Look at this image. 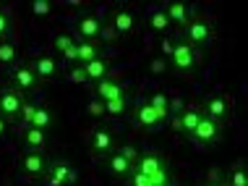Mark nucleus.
<instances>
[{
  "label": "nucleus",
  "mask_w": 248,
  "mask_h": 186,
  "mask_svg": "<svg viewBox=\"0 0 248 186\" xmlns=\"http://www.w3.org/2000/svg\"><path fill=\"white\" fill-rule=\"evenodd\" d=\"M18 170H21V176L29 178V181H39V178L47 176L50 160H47L45 152H24V155L18 157Z\"/></svg>",
  "instance_id": "obj_1"
},
{
  "label": "nucleus",
  "mask_w": 248,
  "mask_h": 186,
  "mask_svg": "<svg viewBox=\"0 0 248 186\" xmlns=\"http://www.w3.org/2000/svg\"><path fill=\"white\" fill-rule=\"evenodd\" d=\"M24 95L21 92H16L13 87H5L0 89V118H3L5 123H16L21 121V108H24Z\"/></svg>",
  "instance_id": "obj_2"
},
{
  "label": "nucleus",
  "mask_w": 248,
  "mask_h": 186,
  "mask_svg": "<svg viewBox=\"0 0 248 186\" xmlns=\"http://www.w3.org/2000/svg\"><path fill=\"white\" fill-rule=\"evenodd\" d=\"M89 147H92V152H94V157H110L112 152H118L115 131H112L110 126H94L92 139H89Z\"/></svg>",
  "instance_id": "obj_3"
},
{
  "label": "nucleus",
  "mask_w": 248,
  "mask_h": 186,
  "mask_svg": "<svg viewBox=\"0 0 248 186\" xmlns=\"http://www.w3.org/2000/svg\"><path fill=\"white\" fill-rule=\"evenodd\" d=\"M170 63H172V68H175L178 74H188V71H193V66H196V52H193V48L188 42L180 39V42L172 45Z\"/></svg>",
  "instance_id": "obj_4"
},
{
  "label": "nucleus",
  "mask_w": 248,
  "mask_h": 186,
  "mask_svg": "<svg viewBox=\"0 0 248 186\" xmlns=\"http://www.w3.org/2000/svg\"><path fill=\"white\" fill-rule=\"evenodd\" d=\"M214 37V29L209 24L204 21V18H196V21H188L186 26V39L183 42H188L191 48H204V45H209Z\"/></svg>",
  "instance_id": "obj_5"
},
{
  "label": "nucleus",
  "mask_w": 248,
  "mask_h": 186,
  "mask_svg": "<svg viewBox=\"0 0 248 186\" xmlns=\"http://www.w3.org/2000/svg\"><path fill=\"white\" fill-rule=\"evenodd\" d=\"M201 116L209 118V121H217V123H225L230 118V105L222 95H209L201 105Z\"/></svg>",
  "instance_id": "obj_6"
},
{
  "label": "nucleus",
  "mask_w": 248,
  "mask_h": 186,
  "mask_svg": "<svg viewBox=\"0 0 248 186\" xmlns=\"http://www.w3.org/2000/svg\"><path fill=\"white\" fill-rule=\"evenodd\" d=\"M11 82H13V89L16 92H34L39 87V79L34 74V66L31 63H21V66H16V71L11 74Z\"/></svg>",
  "instance_id": "obj_7"
},
{
  "label": "nucleus",
  "mask_w": 248,
  "mask_h": 186,
  "mask_svg": "<svg viewBox=\"0 0 248 186\" xmlns=\"http://www.w3.org/2000/svg\"><path fill=\"white\" fill-rule=\"evenodd\" d=\"M78 181V173H76V168L68 163H63V160H58V163H52L50 165V170H47V186H73Z\"/></svg>",
  "instance_id": "obj_8"
},
{
  "label": "nucleus",
  "mask_w": 248,
  "mask_h": 186,
  "mask_svg": "<svg viewBox=\"0 0 248 186\" xmlns=\"http://www.w3.org/2000/svg\"><path fill=\"white\" fill-rule=\"evenodd\" d=\"M191 136H193V139H199V142H204V144H217L219 139H222V123L209 121V118L201 116V121H199V126H196V131H193Z\"/></svg>",
  "instance_id": "obj_9"
},
{
  "label": "nucleus",
  "mask_w": 248,
  "mask_h": 186,
  "mask_svg": "<svg viewBox=\"0 0 248 186\" xmlns=\"http://www.w3.org/2000/svg\"><path fill=\"white\" fill-rule=\"evenodd\" d=\"M47 131H39L34 126H26L24 134H21V147L26 152H45L47 150Z\"/></svg>",
  "instance_id": "obj_10"
},
{
  "label": "nucleus",
  "mask_w": 248,
  "mask_h": 186,
  "mask_svg": "<svg viewBox=\"0 0 248 186\" xmlns=\"http://www.w3.org/2000/svg\"><path fill=\"white\" fill-rule=\"evenodd\" d=\"M110 26L115 29L118 37H131L133 32H136V18H133V13L128 8H118L115 13H112Z\"/></svg>",
  "instance_id": "obj_11"
},
{
  "label": "nucleus",
  "mask_w": 248,
  "mask_h": 186,
  "mask_svg": "<svg viewBox=\"0 0 248 186\" xmlns=\"http://www.w3.org/2000/svg\"><path fill=\"white\" fill-rule=\"evenodd\" d=\"M99 29H102V21L94 16V13H81L76 21V32L81 39H97L99 42Z\"/></svg>",
  "instance_id": "obj_12"
},
{
  "label": "nucleus",
  "mask_w": 248,
  "mask_h": 186,
  "mask_svg": "<svg viewBox=\"0 0 248 186\" xmlns=\"http://www.w3.org/2000/svg\"><path fill=\"white\" fill-rule=\"evenodd\" d=\"M34 74L39 82H55L58 79V61H55V55H39L34 63Z\"/></svg>",
  "instance_id": "obj_13"
},
{
  "label": "nucleus",
  "mask_w": 248,
  "mask_h": 186,
  "mask_svg": "<svg viewBox=\"0 0 248 186\" xmlns=\"http://www.w3.org/2000/svg\"><path fill=\"white\" fill-rule=\"evenodd\" d=\"M94 95H97L99 102H110V100L123 97L125 89H123V84H120V82H115V79H102V82H97Z\"/></svg>",
  "instance_id": "obj_14"
},
{
  "label": "nucleus",
  "mask_w": 248,
  "mask_h": 186,
  "mask_svg": "<svg viewBox=\"0 0 248 186\" xmlns=\"http://www.w3.org/2000/svg\"><path fill=\"white\" fill-rule=\"evenodd\" d=\"M52 50H55L65 63H76V39H73L71 34H55V39H52Z\"/></svg>",
  "instance_id": "obj_15"
},
{
  "label": "nucleus",
  "mask_w": 248,
  "mask_h": 186,
  "mask_svg": "<svg viewBox=\"0 0 248 186\" xmlns=\"http://www.w3.org/2000/svg\"><path fill=\"white\" fill-rule=\"evenodd\" d=\"M107 170L115 178H128L131 170H133V163L123 155V152H112V155L107 157Z\"/></svg>",
  "instance_id": "obj_16"
},
{
  "label": "nucleus",
  "mask_w": 248,
  "mask_h": 186,
  "mask_svg": "<svg viewBox=\"0 0 248 186\" xmlns=\"http://www.w3.org/2000/svg\"><path fill=\"white\" fill-rule=\"evenodd\" d=\"M199 121H201V110H193V108H186L180 116L172 121V126H175V131H183V134H193L196 131V126H199Z\"/></svg>",
  "instance_id": "obj_17"
},
{
  "label": "nucleus",
  "mask_w": 248,
  "mask_h": 186,
  "mask_svg": "<svg viewBox=\"0 0 248 186\" xmlns=\"http://www.w3.org/2000/svg\"><path fill=\"white\" fill-rule=\"evenodd\" d=\"M94 58H99V42L97 39H81V42H76V63L78 66L92 63Z\"/></svg>",
  "instance_id": "obj_18"
},
{
  "label": "nucleus",
  "mask_w": 248,
  "mask_h": 186,
  "mask_svg": "<svg viewBox=\"0 0 248 186\" xmlns=\"http://www.w3.org/2000/svg\"><path fill=\"white\" fill-rule=\"evenodd\" d=\"M133 121H136V126H141V129H154V126H159L162 121H159V116L154 113V108L149 102H141L136 110H133Z\"/></svg>",
  "instance_id": "obj_19"
},
{
  "label": "nucleus",
  "mask_w": 248,
  "mask_h": 186,
  "mask_svg": "<svg viewBox=\"0 0 248 186\" xmlns=\"http://www.w3.org/2000/svg\"><path fill=\"white\" fill-rule=\"evenodd\" d=\"M84 71H86V82L97 84V82H102V79H107V74H110V61H105V58L99 55L92 63H86Z\"/></svg>",
  "instance_id": "obj_20"
},
{
  "label": "nucleus",
  "mask_w": 248,
  "mask_h": 186,
  "mask_svg": "<svg viewBox=\"0 0 248 186\" xmlns=\"http://www.w3.org/2000/svg\"><path fill=\"white\" fill-rule=\"evenodd\" d=\"M52 123H55V116H52V110L47 108V105H37L34 108V116H31L29 126H34V129L39 131H50Z\"/></svg>",
  "instance_id": "obj_21"
},
{
  "label": "nucleus",
  "mask_w": 248,
  "mask_h": 186,
  "mask_svg": "<svg viewBox=\"0 0 248 186\" xmlns=\"http://www.w3.org/2000/svg\"><path fill=\"white\" fill-rule=\"evenodd\" d=\"M133 168H136L139 173H144L146 178H152L159 168H165V163L159 160L157 155H144V157H139V160H136V165H133Z\"/></svg>",
  "instance_id": "obj_22"
},
{
  "label": "nucleus",
  "mask_w": 248,
  "mask_h": 186,
  "mask_svg": "<svg viewBox=\"0 0 248 186\" xmlns=\"http://www.w3.org/2000/svg\"><path fill=\"white\" fill-rule=\"evenodd\" d=\"M165 13H167V18H170V24H178V26H183V29L191 21L188 18V5L186 3H170Z\"/></svg>",
  "instance_id": "obj_23"
},
{
  "label": "nucleus",
  "mask_w": 248,
  "mask_h": 186,
  "mask_svg": "<svg viewBox=\"0 0 248 186\" xmlns=\"http://www.w3.org/2000/svg\"><path fill=\"white\" fill-rule=\"evenodd\" d=\"M128 110H131V100H128V95H123V97H118V100H110V102H105V116L123 118V116H128Z\"/></svg>",
  "instance_id": "obj_24"
},
{
  "label": "nucleus",
  "mask_w": 248,
  "mask_h": 186,
  "mask_svg": "<svg viewBox=\"0 0 248 186\" xmlns=\"http://www.w3.org/2000/svg\"><path fill=\"white\" fill-rule=\"evenodd\" d=\"M149 29H152V32H159V34H165V32L170 29V18H167L165 8H157V11L149 16Z\"/></svg>",
  "instance_id": "obj_25"
},
{
  "label": "nucleus",
  "mask_w": 248,
  "mask_h": 186,
  "mask_svg": "<svg viewBox=\"0 0 248 186\" xmlns=\"http://www.w3.org/2000/svg\"><path fill=\"white\" fill-rule=\"evenodd\" d=\"M16 58H18L16 45H11V42H5V39H0V66H3V68H8V66L16 63Z\"/></svg>",
  "instance_id": "obj_26"
},
{
  "label": "nucleus",
  "mask_w": 248,
  "mask_h": 186,
  "mask_svg": "<svg viewBox=\"0 0 248 186\" xmlns=\"http://www.w3.org/2000/svg\"><path fill=\"white\" fill-rule=\"evenodd\" d=\"M149 105L154 108V113L159 116V121H167V118H170V102H167L165 95H152Z\"/></svg>",
  "instance_id": "obj_27"
},
{
  "label": "nucleus",
  "mask_w": 248,
  "mask_h": 186,
  "mask_svg": "<svg viewBox=\"0 0 248 186\" xmlns=\"http://www.w3.org/2000/svg\"><path fill=\"white\" fill-rule=\"evenodd\" d=\"M227 186H248V178H246L243 163H238L235 168L230 170V184H227Z\"/></svg>",
  "instance_id": "obj_28"
},
{
  "label": "nucleus",
  "mask_w": 248,
  "mask_h": 186,
  "mask_svg": "<svg viewBox=\"0 0 248 186\" xmlns=\"http://www.w3.org/2000/svg\"><path fill=\"white\" fill-rule=\"evenodd\" d=\"M128 186H152V181L146 178L144 173H139L136 168L131 170V176H128Z\"/></svg>",
  "instance_id": "obj_29"
},
{
  "label": "nucleus",
  "mask_w": 248,
  "mask_h": 186,
  "mask_svg": "<svg viewBox=\"0 0 248 186\" xmlns=\"http://www.w3.org/2000/svg\"><path fill=\"white\" fill-rule=\"evenodd\" d=\"M86 113H89L92 118H99V116H105V102H99V100L94 97L89 105H86Z\"/></svg>",
  "instance_id": "obj_30"
},
{
  "label": "nucleus",
  "mask_w": 248,
  "mask_h": 186,
  "mask_svg": "<svg viewBox=\"0 0 248 186\" xmlns=\"http://www.w3.org/2000/svg\"><path fill=\"white\" fill-rule=\"evenodd\" d=\"M50 0H34V3H31V11H34V16H47L50 13Z\"/></svg>",
  "instance_id": "obj_31"
},
{
  "label": "nucleus",
  "mask_w": 248,
  "mask_h": 186,
  "mask_svg": "<svg viewBox=\"0 0 248 186\" xmlns=\"http://www.w3.org/2000/svg\"><path fill=\"white\" fill-rule=\"evenodd\" d=\"M68 79H71V82H76V84H86V71H84V66H78V63L73 66Z\"/></svg>",
  "instance_id": "obj_32"
},
{
  "label": "nucleus",
  "mask_w": 248,
  "mask_h": 186,
  "mask_svg": "<svg viewBox=\"0 0 248 186\" xmlns=\"http://www.w3.org/2000/svg\"><path fill=\"white\" fill-rule=\"evenodd\" d=\"M99 39H105V42H115L118 34H115V29H112L110 24H102V29H99Z\"/></svg>",
  "instance_id": "obj_33"
},
{
  "label": "nucleus",
  "mask_w": 248,
  "mask_h": 186,
  "mask_svg": "<svg viewBox=\"0 0 248 186\" xmlns=\"http://www.w3.org/2000/svg\"><path fill=\"white\" fill-rule=\"evenodd\" d=\"M149 68H152L154 76H159V74H165V71H167V61H165V58H154V61L149 63Z\"/></svg>",
  "instance_id": "obj_34"
},
{
  "label": "nucleus",
  "mask_w": 248,
  "mask_h": 186,
  "mask_svg": "<svg viewBox=\"0 0 248 186\" xmlns=\"http://www.w3.org/2000/svg\"><path fill=\"white\" fill-rule=\"evenodd\" d=\"M34 108H37V105H31V102H24V108H21V121H24V126H29L31 116H34Z\"/></svg>",
  "instance_id": "obj_35"
},
{
  "label": "nucleus",
  "mask_w": 248,
  "mask_h": 186,
  "mask_svg": "<svg viewBox=\"0 0 248 186\" xmlns=\"http://www.w3.org/2000/svg\"><path fill=\"white\" fill-rule=\"evenodd\" d=\"M8 29H11V18H8V13L0 11V39L8 34Z\"/></svg>",
  "instance_id": "obj_36"
},
{
  "label": "nucleus",
  "mask_w": 248,
  "mask_h": 186,
  "mask_svg": "<svg viewBox=\"0 0 248 186\" xmlns=\"http://www.w3.org/2000/svg\"><path fill=\"white\" fill-rule=\"evenodd\" d=\"M120 152H123V155L128 157V160H131L133 165H136V160H139V150H136V147H123Z\"/></svg>",
  "instance_id": "obj_37"
},
{
  "label": "nucleus",
  "mask_w": 248,
  "mask_h": 186,
  "mask_svg": "<svg viewBox=\"0 0 248 186\" xmlns=\"http://www.w3.org/2000/svg\"><path fill=\"white\" fill-rule=\"evenodd\" d=\"M162 55H165V58H170V55H172V42H170L167 37L162 39Z\"/></svg>",
  "instance_id": "obj_38"
},
{
  "label": "nucleus",
  "mask_w": 248,
  "mask_h": 186,
  "mask_svg": "<svg viewBox=\"0 0 248 186\" xmlns=\"http://www.w3.org/2000/svg\"><path fill=\"white\" fill-rule=\"evenodd\" d=\"M5 126H8V123H5V121H3V118H0V139H3V136H5Z\"/></svg>",
  "instance_id": "obj_39"
},
{
  "label": "nucleus",
  "mask_w": 248,
  "mask_h": 186,
  "mask_svg": "<svg viewBox=\"0 0 248 186\" xmlns=\"http://www.w3.org/2000/svg\"><path fill=\"white\" fill-rule=\"evenodd\" d=\"M206 186H225V184H219V181H209Z\"/></svg>",
  "instance_id": "obj_40"
},
{
  "label": "nucleus",
  "mask_w": 248,
  "mask_h": 186,
  "mask_svg": "<svg viewBox=\"0 0 248 186\" xmlns=\"http://www.w3.org/2000/svg\"><path fill=\"white\" fill-rule=\"evenodd\" d=\"M0 8H3V5H0Z\"/></svg>",
  "instance_id": "obj_41"
},
{
  "label": "nucleus",
  "mask_w": 248,
  "mask_h": 186,
  "mask_svg": "<svg viewBox=\"0 0 248 186\" xmlns=\"http://www.w3.org/2000/svg\"><path fill=\"white\" fill-rule=\"evenodd\" d=\"M167 186H170V184H167Z\"/></svg>",
  "instance_id": "obj_42"
},
{
  "label": "nucleus",
  "mask_w": 248,
  "mask_h": 186,
  "mask_svg": "<svg viewBox=\"0 0 248 186\" xmlns=\"http://www.w3.org/2000/svg\"><path fill=\"white\" fill-rule=\"evenodd\" d=\"M225 186H227V184H225Z\"/></svg>",
  "instance_id": "obj_43"
}]
</instances>
